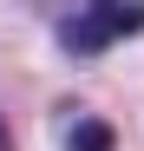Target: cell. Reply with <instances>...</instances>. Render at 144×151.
<instances>
[{
    "instance_id": "6da1fadb",
    "label": "cell",
    "mask_w": 144,
    "mask_h": 151,
    "mask_svg": "<svg viewBox=\"0 0 144 151\" xmlns=\"http://www.w3.org/2000/svg\"><path fill=\"white\" fill-rule=\"evenodd\" d=\"M131 33H144V0H85L59 20V46L72 59H98Z\"/></svg>"
},
{
    "instance_id": "7a4b0ae2",
    "label": "cell",
    "mask_w": 144,
    "mask_h": 151,
    "mask_svg": "<svg viewBox=\"0 0 144 151\" xmlns=\"http://www.w3.org/2000/svg\"><path fill=\"white\" fill-rule=\"evenodd\" d=\"M66 151H111V125H105V118H85V112H79V118L66 125Z\"/></svg>"
},
{
    "instance_id": "3957f363",
    "label": "cell",
    "mask_w": 144,
    "mask_h": 151,
    "mask_svg": "<svg viewBox=\"0 0 144 151\" xmlns=\"http://www.w3.org/2000/svg\"><path fill=\"white\" fill-rule=\"evenodd\" d=\"M0 151H13V132H7V118H0Z\"/></svg>"
}]
</instances>
